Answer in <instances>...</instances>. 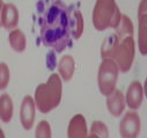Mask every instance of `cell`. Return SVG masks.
<instances>
[{"mask_svg":"<svg viewBox=\"0 0 147 138\" xmlns=\"http://www.w3.org/2000/svg\"><path fill=\"white\" fill-rule=\"evenodd\" d=\"M136 57V43L133 36H127L121 40L118 47L116 48L113 59L117 63L119 71L126 73L131 70Z\"/></svg>","mask_w":147,"mask_h":138,"instance_id":"5b68a950","label":"cell"},{"mask_svg":"<svg viewBox=\"0 0 147 138\" xmlns=\"http://www.w3.org/2000/svg\"><path fill=\"white\" fill-rule=\"evenodd\" d=\"M87 138H98L96 135H94V133H89L88 136H87Z\"/></svg>","mask_w":147,"mask_h":138,"instance_id":"484cf974","label":"cell"},{"mask_svg":"<svg viewBox=\"0 0 147 138\" xmlns=\"http://www.w3.org/2000/svg\"><path fill=\"white\" fill-rule=\"evenodd\" d=\"M121 40L118 39V36L116 34H113L109 37H107L101 47V56L102 59L103 58H113V55L116 50V48L118 47Z\"/></svg>","mask_w":147,"mask_h":138,"instance_id":"e0dca14e","label":"cell"},{"mask_svg":"<svg viewBox=\"0 0 147 138\" xmlns=\"http://www.w3.org/2000/svg\"><path fill=\"white\" fill-rule=\"evenodd\" d=\"M57 73H52L45 84H40L35 89L34 100L37 109L48 114L59 106L63 96V83Z\"/></svg>","mask_w":147,"mask_h":138,"instance_id":"7a4b0ae2","label":"cell"},{"mask_svg":"<svg viewBox=\"0 0 147 138\" xmlns=\"http://www.w3.org/2000/svg\"><path fill=\"white\" fill-rule=\"evenodd\" d=\"M58 74L64 81H69L76 71V62L74 58L69 55H65L60 58L58 65Z\"/></svg>","mask_w":147,"mask_h":138,"instance_id":"7c38bea8","label":"cell"},{"mask_svg":"<svg viewBox=\"0 0 147 138\" xmlns=\"http://www.w3.org/2000/svg\"><path fill=\"white\" fill-rule=\"evenodd\" d=\"M71 36V9L57 0L41 19L42 43L60 53L69 44Z\"/></svg>","mask_w":147,"mask_h":138,"instance_id":"6da1fadb","label":"cell"},{"mask_svg":"<svg viewBox=\"0 0 147 138\" xmlns=\"http://www.w3.org/2000/svg\"><path fill=\"white\" fill-rule=\"evenodd\" d=\"M140 15H147V0H140L137 16H140Z\"/></svg>","mask_w":147,"mask_h":138,"instance_id":"603a6c76","label":"cell"},{"mask_svg":"<svg viewBox=\"0 0 147 138\" xmlns=\"http://www.w3.org/2000/svg\"><path fill=\"white\" fill-rule=\"evenodd\" d=\"M141 129L140 116L136 110L126 112L119 123V133L122 138H138Z\"/></svg>","mask_w":147,"mask_h":138,"instance_id":"8992f818","label":"cell"},{"mask_svg":"<svg viewBox=\"0 0 147 138\" xmlns=\"http://www.w3.org/2000/svg\"><path fill=\"white\" fill-rule=\"evenodd\" d=\"M123 14L116 0H96L93 8V24L98 31L109 28L116 29L121 23Z\"/></svg>","mask_w":147,"mask_h":138,"instance_id":"3957f363","label":"cell"},{"mask_svg":"<svg viewBox=\"0 0 147 138\" xmlns=\"http://www.w3.org/2000/svg\"><path fill=\"white\" fill-rule=\"evenodd\" d=\"M119 67L113 58H103L97 72V86L102 95L108 96L116 89Z\"/></svg>","mask_w":147,"mask_h":138,"instance_id":"277c9868","label":"cell"},{"mask_svg":"<svg viewBox=\"0 0 147 138\" xmlns=\"http://www.w3.org/2000/svg\"><path fill=\"white\" fill-rule=\"evenodd\" d=\"M13 112H14V106L12 97L8 94L4 93L0 96V120L4 123L11 122L13 117Z\"/></svg>","mask_w":147,"mask_h":138,"instance_id":"2e32d148","label":"cell"},{"mask_svg":"<svg viewBox=\"0 0 147 138\" xmlns=\"http://www.w3.org/2000/svg\"><path fill=\"white\" fill-rule=\"evenodd\" d=\"M8 42L12 49L16 52H23L27 48V39L21 29H13L8 35Z\"/></svg>","mask_w":147,"mask_h":138,"instance_id":"9a60e30c","label":"cell"},{"mask_svg":"<svg viewBox=\"0 0 147 138\" xmlns=\"http://www.w3.org/2000/svg\"><path fill=\"white\" fill-rule=\"evenodd\" d=\"M90 133L96 135L98 138H109V129L102 121H94L92 123Z\"/></svg>","mask_w":147,"mask_h":138,"instance_id":"d6986e66","label":"cell"},{"mask_svg":"<svg viewBox=\"0 0 147 138\" xmlns=\"http://www.w3.org/2000/svg\"><path fill=\"white\" fill-rule=\"evenodd\" d=\"M9 78H11V73L8 65L5 63H0V91H4L7 88L9 84Z\"/></svg>","mask_w":147,"mask_h":138,"instance_id":"44dd1931","label":"cell"},{"mask_svg":"<svg viewBox=\"0 0 147 138\" xmlns=\"http://www.w3.org/2000/svg\"><path fill=\"white\" fill-rule=\"evenodd\" d=\"M35 138H52L51 126L48 121H41L35 130Z\"/></svg>","mask_w":147,"mask_h":138,"instance_id":"ffe728a7","label":"cell"},{"mask_svg":"<svg viewBox=\"0 0 147 138\" xmlns=\"http://www.w3.org/2000/svg\"><path fill=\"white\" fill-rule=\"evenodd\" d=\"M36 103L30 95H26L21 102L20 108V122L24 130H30L35 122L36 116Z\"/></svg>","mask_w":147,"mask_h":138,"instance_id":"52a82bcc","label":"cell"},{"mask_svg":"<svg viewBox=\"0 0 147 138\" xmlns=\"http://www.w3.org/2000/svg\"><path fill=\"white\" fill-rule=\"evenodd\" d=\"M88 130H87V123L86 118L81 114L74 115L67 128V137L68 138H87Z\"/></svg>","mask_w":147,"mask_h":138,"instance_id":"30bf717a","label":"cell"},{"mask_svg":"<svg viewBox=\"0 0 147 138\" xmlns=\"http://www.w3.org/2000/svg\"><path fill=\"white\" fill-rule=\"evenodd\" d=\"M107 109L108 112L111 114L114 117H119L126 107V100L125 95L121 89H115L111 94H109L107 96Z\"/></svg>","mask_w":147,"mask_h":138,"instance_id":"9c48e42d","label":"cell"},{"mask_svg":"<svg viewBox=\"0 0 147 138\" xmlns=\"http://www.w3.org/2000/svg\"><path fill=\"white\" fill-rule=\"evenodd\" d=\"M115 30H116L115 34L118 36L119 40H123L127 36H133V23H132L131 19L127 15L123 14L121 23L118 24V27Z\"/></svg>","mask_w":147,"mask_h":138,"instance_id":"ac0fdd59","label":"cell"},{"mask_svg":"<svg viewBox=\"0 0 147 138\" xmlns=\"http://www.w3.org/2000/svg\"><path fill=\"white\" fill-rule=\"evenodd\" d=\"M47 65H48L49 70H53V68L58 65L57 64V58H56V51L55 50H51V51L48 52V56H47Z\"/></svg>","mask_w":147,"mask_h":138,"instance_id":"7402d4cb","label":"cell"},{"mask_svg":"<svg viewBox=\"0 0 147 138\" xmlns=\"http://www.w3.org/2000/svg\"><path fill=\"white\" fill-rule=\"evenodd\" d=\"M144 86L140 81L134 80L129 85L125 94V100L126 106L130 108V110H138L140 108L144 100Z\"/></svg>","mask_w":147,"mask_h":138,"instance_id":"ba28073f","label":"cell"},{"mask_svg":"<svg viewBox=\"0 0 147 138\" xmlns=\"http://www.w3.org/2000/svg\"><path fill=\"white\" fill-rule=\"evenodd\" d=\"M84 15L79 9H71V35L74 40H79L84 32Z\"/></svg>","mask_w":147,"mask_h":138,"instance_id":"4fadbf2b","label":"cell"},{"mask_svg":"<svg viewBox=\"0 0 147 138\" xmlns=\"http://www.w3.org/2000/svg\"><path fill=\"white\" fill-rule=\"evenodd\" d=\"M144 93H145V96L147 99V77H146V80L144 83Z\"/></svg>","mask_w":147,"mask_h":138,"instance_id":"d4e9b609","label":"cell"},{"mask_svg":"<svg viewBox=\"0 0 147 138\" xmlns=\"http://www.w3.org/2000/svg\"><path fill=\"white\" fill-rule=\"evenodd\" d=\"M4 1L0 0V27H1V14H3V8H4Z\"/></svg>","mask_w":147,"mask_h":138,"instance_id":"cb8c5ba5","label":"cell"},{"mask_svg":"<svg viewBox=\"0 0 147 138\" xmlns=\"http://www.w3.org/2000/svg\"><path fill=\"white\" fill-rule=\"evenodd\" d=\"M19 23V11L14 4H5L1 14V27L6 30H13Z\"/></svg>","mask_w":147,"mask_h":138,"instance_id":"8fae6325","label":"cell"},{"mask_svg":"<svg viewBox=\"0 0 147 138\" xmlns=\"http://www.w3.org/2000/svg\"><path fill=\"white\" fill-rule=\"evenodd\" d=\"M0 138H5V135H4L3 130H1V128H0Z\"/></svg>","mask_w":147,"mask_h":138,"instance_id":"4316f807","label":"cell"},{"mask_svg":"<svg viewBox=\"0 0 147 138\" xmlns=\"http://www.w3.org/2000/svg\"><path fill=\"white\" fill-rule=\"evenodd\" d=\"M138 49L140 55L147 56V15L138 16Z\"/></svg>","mask_w":147,"mask_h":138,"instance_id":"5bb4252c","label":"cell"}]
</instances>
